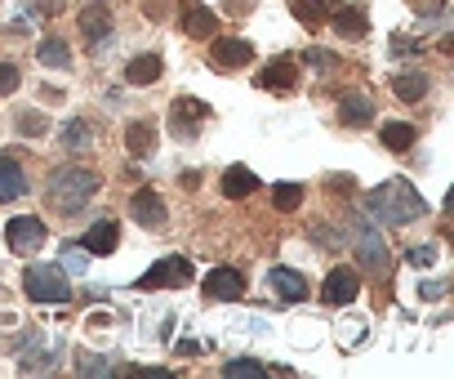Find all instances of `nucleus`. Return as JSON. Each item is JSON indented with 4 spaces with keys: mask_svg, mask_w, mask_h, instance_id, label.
I'll return each mask as SVG.
<instances>
[{
    "mask_svg": "<svg viewBox=\"0 0 454 379\" xmlns=\"http://www.w3.org/2000/svg\"><path fill=\"white\" fill-rule=\"evenodd\" d=\"M192 281V264L183 255H169V259H156L143 277H138V290H174V286H187Z\"/></svg>",
    "mask_w": 454,
    "mask_h": 379,
    "instance_id": "39448f33",
    "label": "nucleus"
},
{
    "mask_svg": "<svg viewBox=\"0 0 454 379\" xmlns=\"http://www.w3.org/2000/svg\"><path fill=\"white\" fill-rule=\"evenodd\" d=\"M5 241H10V250H14V255H32V250H41V246H45V224H41L36 215H19V219H10Z\"/></svg>",
    "mask_w": 454,
    "mask_h": 379,
    "instance_id": "0eeeda50",
    "label": "nucleus"
},
{
    "mask_svg": "<svg viewBox=\"0 0 454 379\" xmlns=\"http://www.w3.org/2000/svg\"><path fill=\"white\" fill-rule=\"evenodd\" d=\"M90 138H94V121H90V116H76V121L63 125V147H67V152L90 147Z\"/></svg>",
    "mask_w": 454,
    "mask_h": 379,
    "instance_id": "a878e982",
    "label": "nucleus"
},
{
    "mask_svg": "<svg viewBox=\"0 0 454 379\" xmlns=\"http://www.w3.org/2000/svg\"><path fill=\"white\" fill-rule=\"evenodd\" d=\"M160 72H165V59H160V54H134V59L125 63V81L138 85V90H143V85H156Z\"/></svg>",
    "mask_w": 454,
    "mask_h": 379,
    "instance_id": "dca6fc26",
    "label": "nucleus"
},
{
    "mask_svg": "<svg viewBox=\"0 0 454 379\" xmlns=\"http://www.w3.org/2000/svg\"><path fill=\"white\" fill-rule=\"evenodd\" d=\"M272 206L286 210V215L299 210V206H303V187H299V183H277V187H272Z\"/></svg>",
    "mask_w": 454,
    "mask_h": 379,
    "instance_id": "cd10ccee",
    "label": "nucleus"
},
{
    "mask_svg": "<svg viewBox=\"0 0 454 379\" xmlns=\"http://www.w3.org/2000/svg\"><path fill=\"white\" fill-rule=\"evenodd\" d=\"M294 14H299L303 28H321L330 10H325V0H294Z\"/></svg>",
    "mask_w": 454,
    "mask_h": 379,
    "instance_id": "c756f323",
    "label": "nucleus"
},
{
    "mask_svg": "<svg viewBox=\"0 0 454 379\" xmlns=\"http://www.w3.org/2000/svg\"><path fill=\"white\" fill-rule=\"evenodd\" d=\"M23 193H27V170L10 152H0V201H19Z\"/></svg>",
    "mask_w": 454,
    "mask_h": 379,
    "instance_id": "4468645a",
    "label": "nucleus"
},
{
    "mask_svg": "<svg viewBox=\"0 0 454 379\" xmlns=\"http://www.w3.org/2000/svg\"><path fill=\"white\" fill-rule=\"evenodd\" d=\"M209 63H214V67H223V72H237V67L254 63V45H250V41H241V36H218V41H214V50H209Z\"/></svg>",
    "mask_w": 454,
    "mask_h": 379,
    "instance_id": "6e6552de",
    "label": "nucleus"
},
{
    "mask_svg": "<svg viewBox=\"0 0 454 379\" xmlns=\"http://www.w3.org/2000/svg\"><path fill=\"white\" fill-rule=\"evenodd\" d=\"M365 215H370L374 224L401 228V224L423 219V215H427V201L414 193V187H410L405 178H387V183H379L374 193L365 197Z\"/></svg>",
    "mask_w": 454,
    "mask_h": 379,
    "instance_id": "f257e3e1",
    "label": "nucleus"
},
{
    "mask_svg": "<svg viewBox=\"0 0 454 379\" xmlns=\"http://www.w3.org/2000/svg\"><path fill=\"white\" fill-rule=\"evenodd\" d=\"M121 246V233H116V224L112 219H98L90 233H85V241H81V250L85 255H112Z\"/></svg>",
    "mask_w": 454,
    "mask_h": 379,
    "instance_id": "aec40b11",
    "label": "nucleus"
},
{
    "mask_svg": "<svg viewBox=\"0 0 454 379\" xmlns=\"http://www.w3.org/2000/svg\"><path fill=\"white\" fill-rule=\"evenodd\" d=\"M143 10H147V19H152V23H160V19H169L174 0H143Z\"/></svg>",
    "mask_w": 454,
    "mask_h": 379,
    "instance_id": "2f4dec72",
    "label": "nucleus"
},
{
    "mask_svg": "<svg viewBox=\"0 0 454 379\" xmlns=\"http://www.w3.org/2000/svg\"><path fill=\"white\" fill-rule=\"evenodd\" d=\"M63 264H67V272H85V268H90V264H85V250H67Z\"/></svg>",
    "mask_w": 454,
    "mask_h": 379,
    "instance_id": "c9c22d12",
    "label": "nucleus"
},
{
    "mask_svg": "<svg viewBox=\"0 0 454 379\" xmlns=\"http://www.w3.org/2000/svg\"><path fill=\"white\" fill-rule=\"evenodd\" d=\"M36 59L45 63V67H72V50H67V41H59V36H45L41 41V50H36Z\"/></svg>",
    "mask_w": 454,
    "mask_h": 379,
    "instance_id": "393cba45",
    "label": "nucleus"
},
{
    "mask_svg": "<svg viewBox=\"0 0 454 379\" xmlns=\"http://www.w3.org/2000/svg\"><path fill=\"white\" fill-rule=\"evenodd\" d=\"M94 193H98V174L85 170V165H63V170H54L50 183H45V201H50V210H59V215H81V210L94 201Z\"/></svg>",
    "mask_w": 454,
    "mask_h": 379,
    "instance_id": "f03ea898",
    "label": "nucleus"
},
{
    "mask_svg": "<svg viewBox=\"0 0 454 379\" xmlns=\"http://www.w3.org/2000/svg\"><path fill=\"white\" fill-rule=\"evenodd\" d=\"M138 379H165V375H174V370H165V366H143V370H134Z\"/></svg>",
    "mask_w": 454,
    "mask_h": 379,
    "instance_id": "4c0bfd02",
    "label": "nucleus"
},
{
    "mask_svg": "<svg viewBox=\"0 0 454 379\" xmlns=\"http://www.w3.org/2000/svg\"><path fill=\"white\" fill-rule=\"evenodd\" d=\"M19 85H23V72L14 63H0V99H10Z\"/></svg>",
    "mask_w": 454,
    "mask_h": 379,
    "instance_id": "7c9ffc66",
    "label": "nucleus"
},
{
    "mask_svg": "<svg viewBox=\"0 0 454 379\" xmlns=\"http://www.w3.org/2000/svg\"><path fill=\"white\" fill-rule=\"evenodd\" d=\"M129 215H134V224H138V228H160V224L169 219V210H165L160 193H152V187H138V193L129 197Z\"/></svg>",
    "mask_w": 454,
    "mask_h": 379,
    "instance_id": "1a4fd4ad",
    "label": "nucleus"
},
{
    "mask_svg": "<svg viewBox=\"0 0 454 379\" xmlns=\"http://www.w3.org/2000/svg\"><path fill=\"white\" fill-rule=\"evenodd\" d=\"M348 241H352V250H356V259L370 268V272H387L392 268V255H387V241H383V233L374 228V219H352L348 224Z\"/></svg>",
    "mask_w": 454,
    "mask_h": 379,
    "instance_id": "7ed1b4c3",
    "label": "nucleus"
},
{
    "mask_svg": "<svg viewBox=\"0 0 454 379\" xmlns=\"http://www.w3.org/2000/svg\"><path fill=\"white\" fill-rule=\"evenodd\" d=\"M361 295V277L352 272V268H334L330 277H325V286H321V299L330 304V308H343V304H352Z\"/></svg>",
    "mask_w": 454,
    "mask_h": 379,
    "instance_id": "9d476101",
    "label": "nucleus"
},
{
    "mask_svg": "<svg viewBox=\"0 0 454 379\" xmlns=\"http://www.w3.org/2000/svg\"><path fill=\"white\" fill-rule=\"evenodd\" d=\"M383 147L387 152H410L414 147V125L410 121H383Z\"/></svg>",
    "mask_w": 454,
    "mask_h": 379,
    "instance_id": "b1692460",
    "label": "nucleus"
},
{
    "mask_svg": "<svg viewBox=\"0 0 454 379\" xmlns=\"http://www.w3.org/2000/svg\"><path fill=\"white\" fill-rule=\"evenodd\" d=\"M63 10V0H36V14H45V19H54Z\"/></svg>",
    "mask_w": 454,
    "mask_h": 379,
    "instance_id": "e433bc0d",
    "label": "nucleus"
},
{
    "mask_svg": "<svg viewBox=\"0 0 454 379\" xmlns=\"http://www.w3.org/2000/svg\"><path fill=\"white\" fill-rule=\"evenodd\" d=\"M200 121H209V107H205L200 99H178V103L169 107V130H174V138H183V143H192V138L200 134Z\"/></svg>",
    "mask_w": 454,
    "mask_h": 379,
    "instance_id": "423d86ee",
    "label": "nucleus"
},
{
    "mask_svg": "<svg viewBox=\"0 0 454 379\" xmlns=\"http://www.w3.org/2000/svg\"><path fill=\"white\" fill-rule=\"evenodd\" d=\"M432 259H436V246H414V250H410V264H414V268H427Z\"/></svg>",
    "mask_w": 454,
    "mask_h": 379,
    "instance_id": "473e14b6",
    "label": "nucleus"
},
{
    "mask_svg": "<svg viewBox=\"0 0 454 379\" xmlns=\"http://www.w3.org/2000/svg\"><path fill=\"white\" fill-rule=\"evenodd\" d=\"M107 32H112V14H107V5H103V0H90V5L81 10V36H85L90 45H98Z\"/></svg>",
    "mask_w": 454,
    "mask_h": 379,
    "instance_id": "f3484780",
    "label": "nucleus"
},
{
    "mask_svg": "<svg viewBox=\"0 0 454 379\" xmlns=\"http://www.w3.org/2000/svg\"><path fill=\"white\" fill-rule=\"evenodd\" d=\"M268 286H272V295H277L281 304H299V299H308V281H303L294 268H277V272L268 277Z\"/></svg>",
    "mask_w": 454,
    "mask_h": 379,
    "instance_id": "6ab92c4d",
    "label": "nucleus"
},
{
    "mask_svg": "<svg viewBox=\"0 0 454 379\" xmlns=\"http://www.w3.org/2000/svg\"><path fill=\"white\" fill-rule=\"evenodd\" d=\"M183 32H187L192 41H214V32H218V14L205 10L200 0H183Z\"/></svg>",
    "mask_w": 454,
    "mask_h": 379,
    "instance_id": "f8f14e48",
    "label": "nucleus"
},
{
    "mask_svg": "<svg viewBox=\"0 0 454 379\" xmlns=\"http://www.w3.org/2000/svg\"><path fill=\"white\" fill-rule=\"evenodd\" d=\"M246 295V277L237 268H214L205 277V299H218V304H232Z\"/></svg>",
    "mask_w": 454,
    "mask_h": 379,
    "instance_id": "9b49d317",
    "label": "nucleus"
},
{
    "mask_svg": "<svg viewBox=\"0 0 454 379\" xmlns=\"http://www.w3.org/2000/svg\"><path fill=\"white\" fill-rule=\"evenodd\" d=\"M76 366H81V375H107V361H94L90 352H81V357H76Z\"/></svg>",
    "mask_w": 454,
    "mask_h": 379,
    "instance_id": "72a5a7b5",
    "label": "nucleus"
},
{
    "mask_svg": "<svg viewBox=\"0 0 454 379\" xmlns=\"http://www.w3.org/2000/svg\"><path fill=\"white\" fill-rule=\"evenodd\" d=\"M23 290H27V299H36V304H67V299H72V281H67V272L54 268V264H32V268L23 272Z\"/></svg>",
    "mask_w": 454,
    "mask_h": 379,
    "instance_id": "20e7f679",
    "label": "nucleus"
},
{
    "mask_svg": "<svg viewBox=\"0 0 454 379\" xmlns=\"http://www.w3.org/2000/svg\"><path fill=\"white\" fill-rule=\"evenodd\" d=\"M419 295H423V299H441V295H445V286H441V281H427Z\"/></svg>",
    "mask_w": 454,
    "mask_h": 379,
    "instance_id": "58836bf2",
    "label": "nucleus"
},
{
    "mask_svg": "<svg viewBox=\"0 0 454 379\" xmlns=\"http://www.w3.org/2000/svg\"><path fill=\"white\" fill-rule=\"evenodd\" d=\"M223 375H227V379H263V375H268V366H263V361H254V357H232V361L223 366Z\"/></svg>",
    "mask_w": 454,
    "mask_h": 379,
    "instance_id": "bb28decb",
    "label": "nucleus"
},
{
    "mask_svg": "<svg viewBox=\"0 0 454 379\" xmlns=\"http://www.w3.org/2000/svg\"><path fill=\"white\" fill-rule=\"evenodd\" d=\"M423 50V41H410V36H396L392 41V54H419Z\"/></svg>",
    "mask_w": 454,
    "mask_h": 379,
    "instance_id": "f704fd0d",
    "label": "nucleus"
},
{
    "mask_svg": "<svg viewBox=\"0 0 454 379\" xmlns=\"http://www.w3.org/2000/svg\"><path fill=\"white\" fill-rule=\"evenodd\" d=\"M14 130L23 138H41V134H50V121H45V112H19L14 116Z\"/></svg>",
    "mask_w": 454,
    "mask_h": 379,
    "instance_id": "c85d7f7f",
    "label": "nucleus"
},
{
    "mask_svg": "<svg viewBox=\"0 0 454 379\" xmlns=\"http://www.w3.org/2000/svg\"><path fill=\"white\" fill-rule=\"evenodd\" d=\"M339 121H343V125H352V130H361V125H370V121H374V103H370L365 94H348V99L339 103Z\"/></svg>",
    "mask_w": 454,
    "mask_h": 379,
    "instance_id": "5701e85b",
    "label": "nucleus"
},
{
    "mask_svg": "<svg viewBox=\"0 0 454 379\" xmlns=\"http://www.w3.org/2000/svg\"><path fill=\"white\" fill-rule=\"evenodd\" d=\"M427 90H432V76L427 72H396L392 76V94L401 99V103H419V99H427Z\"/></svg>",
    "mask_w": 454,
    "mask_h": 379,
    "instance_id": "a211bd4d",
    "label": "nucleus"
},
{
    "mask_svg": "<svg viewBox=\"0 0 454 379\" xmlns=\"http://www.w3.org/2000/svg\"><path fill=\"white\" fill-rule=\"evenodd\" d=\"M125 147H129V156H152L156 152V125L152 121H129L125 125Z\"/></svg>",
    "mask_w": 454,
    "mask_h": 379,
    "instance_id": "412c9836",
    "label": "nucleus"
},
{
    "mask_svg": "<svg viewBox=\"0 0 454 379\" xmlns=\"http://www.w3.org/2000/svg\"><path fill=\"white\" fill-rule=\"evenodd\" d=\"M250 193H259V174L254 170H246V165L223 170V197L227 201H246Z\"/></svg>",
    "mask_w": 454,
    "mask_h": 379,
    "instance_id": "2eb2a0df",
    "label": "nucleus"
},
{
    "mask_svg": "<svg viewBox=\"0 0 454 379\" xmlns=\"http://www.w3.org/2000/svg\"><path fill=\"white\" fill-rule=\"evenodd\" d=\"M334 32H339V36H352V41H361V36L370 32V19H365V10H361V5H339V10H334Z\"/></svg>",
    "mask_w": 454,
    "mask_h": 379,
    "instance_id": "4be33fe9",
    "label": "nucleus"
},
{
    "mask_svg": "<svg viewBox=\"0 0 454 379\" xmlns=\"http://www.w3.org/2000/svg\"><path fill=\"white\" fill-rule=\"evenodd\" d=\"M259 90H268V94H290L294 85H299V67L290 63V59H281V63H268L263 72H259V81H254Z\"/></svg>",
    "mask_w": 454,
    "mask_h": 379,
    "instance_id": "ddd939ff",
    "label": "nucleus"
}]
</instances>
